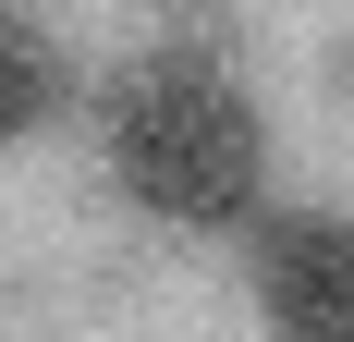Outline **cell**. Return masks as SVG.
I'll return each instance as SVG.
<instances>
[{
    "instance_id": "3",
    "label": "cell",
    "mask_w": 354,
    "mask_h": 342,
    "mask_svg": "<svg viewBox=\"0 0 354 342\" xmlns=\"http://www.w3.org/2000/svg\"><path fill=\"white\" fill-rule=\"evenodd\" d=\"M49 98H62V49L37 37V12H12V0H0V147L37 135V123H49Z\"/></svg>"
},
{
    "instance_id": "1",
    "label": "cell",
    "mask_w": 354,
    "mask_h": 342,
    "mask_svg": "<svg viewBox=\"0 0 354 342\" xmlns=\"http://www.w3.org/2000/svg\"><path fill=\"white\" fill-rule=\"evenodd\" d=\"M110 183L171 233H232L269 196V123L220 62L159 49L110 86Z\"/></svg>"
},
{
    "instance_id": "2",
    "label": "cell",
    "mask_w": 354,
    "mask_h": 342,
    "mask_svg": "<svg viewBox=\"0 0 354 342\" xmlns=\"http://www.w3.org/2000/svg\"><path fill=\"white\" fill-rule=\"evenodd\" d=\"M269 342H354V208H281L257 233Z\"/></svg>"
}]
</instances>
